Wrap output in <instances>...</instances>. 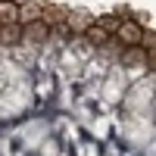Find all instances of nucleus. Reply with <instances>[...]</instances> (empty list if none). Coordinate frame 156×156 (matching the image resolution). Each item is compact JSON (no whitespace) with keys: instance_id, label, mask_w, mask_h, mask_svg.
Returning <instances> with one entry per match:
<instances>
[{"instance_id":"obj_1","label":"nucleus","mask_w":156,"mask_h":156,"mask_svg":"<svg viewBox=\"0 0 156 156\" xmlns=\"http://www.w3.org/2000/svg\"><path fill=\"white\" fill-rule=\"evenodd\" d=\"M115 34H119L125 44H140V37H144V28H140L137 22H122L119 28H115Z\"/></svg>"},{"instance_id":"obj_2","label":"nucleus","mask_w":156,"mask_h":156,"mask_svg":"<svg viewBox=\"0 0 156 156\" xmlns=\"http://www.w3.org/2000/svg\"><path fill=\"white\" fill-rule=\"evenodd\" d=\"M22 37H25V41H34V44H41V41H47V37H50V28H47L44 22L22 25Z\"/></svg>"},{"instance_id":"obj_3","label":"nucleus","mask_w":156,"mask_h":156,"mask_svg":"<svg viewBox=\"0 0 156 156\" xmlns=\"http://www.w3.org/2000/svg\"><path fill=\"white\" fill-rule=\"evenodd\" d=\"M0 41H6V44H16V41H22V22L0 25Z\"/></svg>"},{"instance_id":"obj_4","label":"nucleus","mask_w":156,"mask_h":156,"mask_svg":"<svg viewBox=\"0 0 156 156\" xmlns=\"http://www.w3.org/2000/svg\"><path fill=\"white\" fill-rule=\"evenodd\" d=\"M62 25H69L72 31H87L90 19L84 16V12H69V16H62Z\"/></svg>"},{"instance_id":"obj_5","label":"nucleus","mask_w":156,"mask_h":156,"mask_svg":"<svg viewBox=\"0 0 156 156\" xmlns=\"http://www.w3.org/2000/svg\"><path fill=\"white\" fill-rule=\"evenodd\" d=\"M84 34H87V37H90L94 44H106V41H109V34L103 31V28H100L97 22H94V25H87V31H84Z\"/></svg>"},{"instance_id":"obj_6","label":"nucleus","mask_w":156,"mask_h":156,"mask_svg":"<svg viewBox=\"0 0 156 156\" xmlns=\"http://www.w3.org/2000/svg\"><path fill=\"white\" fill-rule=\"evenodd\" d=\"M122 59L128 62V66H134V62H140V59H144V53H140V50H128V53H125Z\"/></svg>"}]
</instances>
